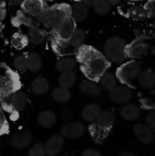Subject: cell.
Listing matches in <instances>:
<instances>
[{"label": "cell", "mask_w": 155, "mask_h": 156, "mask_svg": "<svg viewBox=\"0 0 155 156\" xmlns=\"http://www.w3.org/2000/svg\"><path fill=\"white\" fill-rule=\"evenodd\" d=\"M74 55L84 76L88 80L97 83L112 64L111 61L100 50L93 46L84 44L76 49Z\"/></svg>", "instance_id": "1"}, {"label": "cell", "mask_w": 155, "mask_h": 156, "mask_svg": "<svg viewBox=\"0 0 155 156\" xmlns=\"http://www.w3.org/2000/svg\"><path fill=\"white\" fill-rule=\"evenodd\" d=\"M115 117L108 111H102L94 121L88 126V132L93 141L97 145L102 144L110 134L113 128Z\"/></svg>", "instance_id": "2"}, {"label": "cell", "mask_w": 155, "mask_h": 156, "mask_svg": "<svg viewBox=\"0 0 155 156\" xmlns=\"http://www.w3.org/2000/svg\"><path fill=\"white\" fill-rule=\"evenodd\" d=\"M70 15H71V5L65 2L56 3L47 8L40 20V23L46 28L52 30L56 28Z\"/></svg>", "instance_id": "3"}, {"label": "cell", "mask_w": 155, "mask_h": 156, "mask_svg": "<svg viewBox=\"0 0 155 156\" xmlns=\"http://www.w3.org/2000/svg\"><path fill=\"white\" fill-rule=\"evenodd\" d=\"M141 71V64L138 59H131L121 63L115 71V77L122 84L135 89L134 80L137 79Z\"/></svg>", "instance_id": "4"}, {"label": "cell", "mask_w": 155, "mask_h": 156, "mask_svg": "<svg viewBox=\"0 0 155 156\" xmlns=\"http://www.w3.org/2000/svg\"><path fill=\"white\" fill-rule=\"evenodd\" d=\"M21 84L18 73L0 62V96L7 95L20 90Z\"/></svg>", "instance_id": "5"}, {"label": "cell", "mask_w": 155, "mask_h": 156, "mask_svg": "<svg viewBox=\"0 0 155 156\" xmlns=\"http://www.w3.org/2000/svg\"><path fill=\"white\" fill-rule=\"evenodd\" d=\"M27 94L21 90L7 95L0 96V105L2 110L11 114H18L27 105Z\"/></svg>", "instance_id": "6"}, {"label": "cell", "mask_w": 155, "mask_h": 156, "mask_svg": "<svg viewBox=\"0 0 155 156\" xmlns=\"http://www.w3.org/2000/svg\"><path fill=\"white\" fill-rule=\"evenodd\" d=\"M126 43L123 39L116 37H110L104 43V54L111 62L117 64L122 63L126 59L125 47Z\"/></svg>", "instance_id": "7"}, {"label": "cell", "mask_w": 155, "mask_h": 156, "mask_svg": "<svg viewBox=\"0 0 155 156\" xmlns=\"http://www.w3.org/2000/svg\"><path fill=\"white\" fill-rule=\"evenodd\" d=\"M149 50L147 37L145 35H140L132 42L126 44L125 47V54L126 58L132 59H139L145 56Z\"/></svg>", "instance_id": "8"}, {"label": "cell", "mask_w": 155, "mask_h": 156, "mask_svg": "<svg viewBox=\"0 0 155 156\" xmlns=\"http://www.w3.org/2000/svg\"><path fill=\"white\" fill-rule=\"evenodd\" d=\"M20 5L24 13L35 18L39 22L49 7L45 0H24Z\"/></svg>", "instance_id": "9"}, {"label": "cell", "mask_w": 155, "mask_h": 156, "mask_svg": "<svg viewBox=\"0 0 155 156\" xmlns=\"http://www.w3.org/2000/svg\"><path fill=\"white\" fill-rule=\"evenodd\" d=\"M76 28H77V21L71 15H70L56 28L52 29L51 35L62 41H68L70 37Z\"/></svg>", "instance_id": "10"}, {"label": "cell", "mask_w": 155, "mask_h": 156, "mask_svg": "<svg viewBox=\"0 0 155 156\" xmlns=\"http://www.w3.org/2000/svg\"><path fill=\"white\" fill-rule=\"evenodd\" d=\"M132 88L125 85H115L109 91V98L113 103L126 104L129 103L132 98Z\"/></svg>", "instance_id": "11"}, {"label": "cell", "mask_w": 155, "mask_h": 156, "mask_svg": "<svg viewBox=\"0 0 155 156\" xmlns=\"http://www.w3.org/2000/svg\"><path fill=\"white\" fill-rule=\"evenodd\" d=\"M86 128L81 122L73 121L64 125L61 129V134L67 140H77L84 134Z\"/></svg>", "instance_id": "12"}, {"label": "cell", "mask_w": 155, "mask_h": 156, "mask_svg": "<svg viewBox=\"0 0 155 156\" xmlns=\"http://www.w3.org/2000/svg\"><path fill=\"white\" fill-rule=\"evenodd\" d=\"M135 138L145 145L151 144L155 140L154 132L146 123H136L132 128Z\"/></svg>", "instance_id": "13"}, {"label": "cell", "mask_w": 155, "mask_h": 156, "mask_svg": "<svg viewBox=\"0 0 155 156\" xmlns=\"http://www.w3.org/2000/svg\"><path fill=\"white\" fill-rule=\"evenodd\" d=\"M65 138L62 134L53 135L47 140L45 144L46 153L49 156H56L63 150Z\"/></svg>", "instance_id": "14"}, {"label": "cell", "mask_w": 155, "mask_h": 156, "mask_svg": "<svg viewBox=\"0 0 155 156\" xmlns=\"http://www.w3.org/2000/svg\"><path fill=\"white\" fill-rule=\"evenodd\" d=\"M31 143L32 135L27 130H21L15 133L10 140L12 147L18 149H26L31 144Z\"/></svg>", "instance_id": "15"}, {"label": "cell", "mask_w": 155, "mask_h": 156, "mask_svg": "<svg viewBox=\"0 0 155 156\" xmlns=\"http://www.w3.org/2000/svg\"><path fill=\"white\" fill-rule=\"evenodd\" d=\"M50 41H51V47L53 49V51L54 52L55 54L60 56H67V55L71 54V50H76V49L73 48L70 45L68 41H62L58 38L55 37L54 36L51 35L50 37Z\"/></svg>", "instance_id": "16"}, {"label": "cell", "mask_w": 155, "mask_h": 156, "mask_svg": "<svg viewBox=\"0 0 155 156\" xmlns=\"http://www.w3.org/2000/svg\"><path fill=\"white\" fill-rule=\"evenodd\" d=\"M12 24L15 27L24 25L30 28V27L39 25V21L35 18H32L30 15L24 13L22 10H19L16 13L15 16L12 18Z\"/></svg>", "instance_id": "17"}, {"label": "cell", "mask_w": 155, "mask_h": 156, "mask_svg": "<svg viewBox=\"0 0 155 156\" xmlns=\"http://www.w3.org/2000/svg\"><path fill=\"white\" fill-rule=\"evenodd\" d=\"M120 116L126 121H135L141 115V109L134 104L126 103L120 108Z\"/></svg>", "instance_id": "18"}, {"label": "cell", "mask_w": 155, "mask_h": 156, "mask_svg": "<svg viewBox=\"0 0 155 156\" xmlns=\"http://www.w3.org/2000/svg\"><path fill=\"white\" fill-rule=\"evenodd\" d=\"M47 34L44 29L38 26H34L28 28L27 37H28L29 42L33 45H40L43 44L46 39Z\"/></svg>", "instance_id": "19"}, {"label": "cell", "mask_w": 155, "mask_h": 156, "mask_svg": "<svg viewBox=\"0 0 155 156\" xmlns=\"http://www.w3.org/2000/svg\"><path fill=\"white\" fill-rule=\"evenodd\" d=\"M101 86L97 82L91 80L83 81L79 85V89L83 94L89 97H97L101 92Z\"/></svg>", "instance_id": "20"}, {"label": "cell", "mask_w": 155, "mask_h": 156, "mask_svg": "<svg viewBox=\"0 0 155 156\" xmlns=\"http://www.w3.org/2000/svg\"><path fill=\"white\" fill-rule=\"evenodd\" d=\"M57 118L53 111H43L38 114L37 122L41 127L44 129H51L56 125Z\"/></svg>", "instance_id": "21"}, {"label": "cell", "mask_w": 155, "mask_h": 156, "mask_svg": "<svg viewBox=\"0 0 155 156\" xmlns=\"http://www.w3.org/2000/svg\"><path fill=\"white\" fill-rule=\"evenodd\" d=\"M137 79L140 86L144 89L150 90L155 87L154 72L150 70H141Z\"/></svg>", "instance_id": "22"}, {"label": "cell", "mask_w": 155, "mask_h": 156, "mask_svg": "<svg viewBox=\"0 0 155 156\" xmlns=\"http://www.w3.org/2000/svg\"><path fill=\"white\" fill-rule=\"evenodd\" d=\"M71 16L77 22H82L88 16L89 10L86 5L81 2H76L71 5Z\"/></svg>", "instance_id": "23"}, {"label": "cell", "mask_w": 155, "mask_h": 156, "mask_svg": "<svg viewBox=\"0 0 155 156\" xmlns=\"http://www.w3.org/2000/svg\"><path fill=\"white\" fill-rule=\"evenodd\" d=\"M102 111L101 108L97 104H89L84 108L81 111V118L84 121L91 122L94 121L100 115Z\"/></svg>", "instance_id": "24"}, {"label": "cell", "mask_w": 155, "mask_h": 156, "mask_svg": "<svg viewBox=\"0 0 155 156\" xmlns=\"http://www.w3.org/2000/svg\"><path fill=\"white\" fill-rule=\"evenodd\" d=\"M50 89V83L44 77L36 78L31 83V91L36 95H43L48 92Z\"/></svg>", "instance_id": "25"}, {"label": "cell", "mask_w": 155, "mask_h": 156, "mask_svg": "<svg viewBox=\"0 0 155 156\" xmlns=\"http://www.w3.org/2000/svg\"><path fill=\"white\" fill-rule=\"evenodd\" d=\"M53 100L59 104H65L69 101L71 98V91L68 88L59 86L55 88L52 92Z\"/></svg>", "instance_id": "26"}, {"label": "cell", "mask_w": 155, "mask_h": 156, "mask_svg": "<svg viewBox=\"0 0 155 156\" xmlns=\"http://www.w3.org/2000/svg\"><path fill=\"white\" fill-rule=\"evenodd\" d=\"M76 82V75L73 72L71 71L64 72L61 73L59 78V86L63 87L65 88H71L74 85Z\"/></svg>", "instance_id": "27"}, {"label": "cell", "mask_w": 155, "mask_h": 156, "mask_svg": "<svg viewBox=\"0 0 155 156\" xmlns=\"http://www.w3.org/2000/svg\"><path fill=\"white\" fill-rule=\"evenodd\" d=\"M41 57L36 53L32 52L27 55V70L31 73H37L42 68Z\"/></svg>", "instance_id": "28"}, {"label": "cell", "mask_w": 155, "mask_h": 156, "mask_svg": "<svg viewBox=\"0 0 155 156\" xmlns=\"http://www.w3.org/2000/svg\"><path fill=\"white\" fill-rule=\"evenodd\" d=\"M29 39L27 35L20 32H16L11 37V44L15 49L18 50H23L29 44Z\"/></svg>", "instance_id": "29"}, {"label": "cell", "mask_w": 155, "mask_h": 156, "mask_svg": "<svg viewBox=\"0 0 155 156\" xmlns=\"http://www.w3.org/2000/svg\"><path fill=\"white\" fill-rule=\"evenodd\" d=\"M126 17L135 21H142L147 18V14L144 7L133 5L127 9L126 12Z\"/></svg>", "instance_id": "30"}, {"label": "cell", "mask_w": 155, "mask_h": 156, "mask_svg": "<svg viewBox=\"0 0 155 156\" xmlns=\"http://www.w3.org/2000/svg\"><path fill=\"white\" fill-rule=\"evenodd\" d=\"M77 65L76 59H71L69 57H65L63 59H60L56 62V69L59 73H64V72L71 71L75 68Z\"/></svg>", "instance_id": "31"}, {"label": "cell", "mask_w": 155, "mask_h": 156, "mask_svg": "<svg viewBox=\"0 0 155 156\" xmlns=\"http://www.w3.org/2000/svg\"><path fill=\"white\" fill-rule=\"evenodd\" d=\"M117 79L115 77V75L114 76L111 73H106L102 76V77L100 79V85L103 89L109 91V90L112 89V88L117 85Z\"/></svg>", "instance_id": "32"}, {"label": "cell", "mask_w": 155, "mask_h": 156, "mask_svg": "<svg viewBox=\"0 0 155 156\" xmlns=\"http://www.w3.org/2000/svg\"><path fill=\"white\" fill-rule=\"evenodd\" d=\"M85 38H86V34H85L84 30L77 27L73 32L71 36L70 37L68 42L73 48L77 49L81 47L82 44H84Z\"/></svg>", "instance_id": "33"}, {"label": "cell", "mask_w": 155, "mask_h": 156, "mask_svg": "<svg viewBox=\"0 0 155 156\" xmlns=\"http://www.w3.org/2000/svg\"><path fill=\"white\" fill-rule=\"evenodd\" d=\"M92 8L97 15H105L110 12L111 5L106 0H97Z\"/></svg>", "instance_id": "34"}, {"label": "cell", "mask_w": 155, "mask_h": 156, "mask_svg": "<svg viewBox=\"0 0 155 156\" xmlns=\"http://www.w3.org/2000/svg\"><path fill=\"white\" fill-rule=\"evenodd\" d=\"M46 153L45 145L42 143H37L30 147L28 151L29 156H45Z\"/></svg>", "instance_id": "35"}, {"label": "cell", "mask_w": 155, "mask_h": 156, "mask_svg": "<svg viewBox=\"0 0 155 156\" xmlns=\"http://www.w3.org/2000/svg\"><path fill=\"white\" fill-rule=\"evenodd\" d=\"M13 65L17 70L24 71V70L27 69V56L19 55L15 57L14 59Z\"/></svg>", "instance_id": "36"}, {"label": "cell", "mask_w": 155, "mask_h": 156, "mask_svg": "<svg viewBox=\"0 0 155 156\" xmlns=\"http://www.w3.org/2000/svg\"><path fill=\"white\" fill-rule=\"evenodd\" d=\"M9 126L8 120L5 114L3 113L2 108L0 105V136H2L9 133Z\"/></svg>", "instance_id": "37"}, {"label": "cell", "mask_w": 155, "mask_h": 156, "mask_svg": "<svg viewBox=\"0 0 155 156\" xmlns=\"http://www.w3.org/2000/svg\"><path fill=\"white\" fill-rule=\"evenodd\" d=\"M144 9L147 18L155 20V0H148L144 4Z\"/></svg>", "instance_id": "38"}, {"label": "cell", "mask_w": 155, "mask_h": 156, "mask_svg": "<svg viewBox=\"0 0 155 156\" xmlns=\"http://www.w3.org/2000/svg\"><path fill=\"white\" fill-rule=\"evenodd\" d=\"M145 123L155 132V110L150 111L145 117Z\"/></svg>", "instance_id": "39"}, {"label": "cell", "mask_w": 155, "mask_h": 156, "mask_svg": "<svg viewBox=\"0 0 155 156\" xmlns=\"http://www.w3.org/2000/svg\"><path fill=\"white\" fill-rule=\"evenodd\" d=\"M83 156H100L101 153H100L99 151H97V149H85L84 151L82 153Z\"/></svg>", "instance_id": "40"}, {"label": "cell", "mask_w": 155, "mask_h": 156, "mask_svg": "<svg viewBox=\"0 0 155 156\" xmlns=\"http://www.w3.org/2000/svg\"><path fill=\"white\" fill-rule=\"evenodd\" d=\"M6 15V9H5V4L4 2L0 1V21H2L4 20V18H5Z\"/></svg>", "instance_id": "41"}, {"label": "cell", "mask_w": 155, "mask_h": 156, "mask_svg": "<svg viewBox=\"0 0 155 156\" xmlns=\"http://www.w3.org/2000/svg\"><path fill=\"white\" fill-rule=\"evenodd\" d=\"M97 1V0H81V2L86 5L88 7H93V5L95 4Z\"/></svg>", "instance_id": "42"}, {"label": "cell", "mask_w": 155, "mask_h": 156, "mask_svg": "<svg viewBox=\"0 0 155 156\" xmlns=\"http://www.w3.org/2000/svg\"><path fill=\"white\" fill-rule=\"evenodd\" d=\"M24 0H9V3L11 5H19Z\"/></svg>", "instance_id": "43"}, {"label": "cell", "mask_w": 155, "mask_h": 156, "mask_svg": "<svg viewBox=\"0 0 155 156\" xmlns=\"http://www.w3.org/2000/svg\"><path fill=\"white\" fill-rule=\"evenodd\" d=\"M111 5H116L117 4L120 2L121 0H106Z\"/></svg>", "instance_id": "44"}, {"label": "cell", "mask_w": 155, "mask_h": 156, "mask_svg": "<svg viewBox=\"0 0 155 156\" xmlns=\"http://www.w3.org/2000/svg\"><path fill=\"white\" fill-rule=\"evenodd\" d=\"M121 155L122 156H132V155H135V154L132 153V152H124L122 153H121Z\"/></svg>", "instance_id": "45"}, {"label": "cell", "mask_w": 155, "mask_h": 156, "mask_svg": "<svg viewBox=\"0 0 155 156\" xmlns=\"http://www.w3.org/2000/svg\"><path fill=\"white\" fill-rule=\"evenodd\" d=\"M150 94H152V95L155 96V88H152V89H150Z\"/></svg>", "instance_id": "46"}, {"label": "cell", "mask_w": 155, "mask_h": 156, "mask_svg": "<svg viewBox=\"0 0 155 156\" xmlns=\"http://www.w3.org/2000/svg\"><path fill=\"white\" fill-rule=\"evenodd\" d=\"M2 29H3V24L2 22V21H0V34H1L2 31Z\"/></svg>", "instance_id": "47"}, {"label": "cell", "mask_w": 155, "mask_h": 156, "mask_svg": "<svg viewBox=\"0 0 155 156\" xmlns=\"http://www.w3.org/2000/svg\"><path fill=\"white\" fill-rule=\"evenodd\" d=\"M127 1H130V2H140V1H143V0H127Z\"/></svg>", "instance_id": "48"}, {"label": "cell", "mask_w": 155, "mask_h": 156, "mask_svg": "<svg viewBox=\"0 0 155 156\" xmlns=\"http://www.w3.org/2000/svg\"><path fill=\"white\" fill-rule=\"evenodd\" d=\"M152 53H153V54H155V47L153 49V50H152Z\"/></svg>", "instance_id": "49"}, {"label": "cell", "mask_w": 155, "mask_h": 156, "mask_svg": "<svg viewBox=\"0 0 155 156\" xmlns=\"http://www.w3.org/2000/svg\"><path fill=\"white\" fill-rule=\"evenodd\" d=\"M154 76H155V71H154Z\"/></svg>", "instance_id": "50"}, {"label": "cell", "mask_w": 155, "mask_h": 156, "mask_svg": "<svg viewBox=\"0 0 155 156\" xmlns=\"http://www.w3.org/2000/svg\"><path fill=\"white\" fill-rule=\"evenodd\" d=\"M0 1H2V0H0Z\"/></svg>", "instance_id": "51"}]
</instances>
